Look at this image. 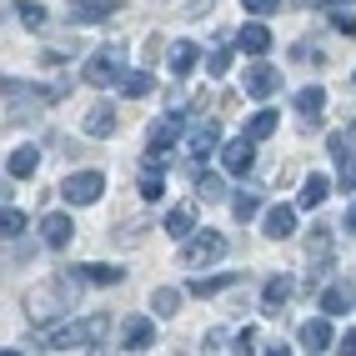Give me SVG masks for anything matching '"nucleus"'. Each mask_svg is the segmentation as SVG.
<instances>
[{"mask_svg": "<svg viewBox=\"0 0 356 356\" xmlns=\"http://www.w3.org/2000/svg\"><path fill=\"white\" fill-rule=\"evenodd\" d=\"M106 326H111V321L96 312V316L76 321V326H60V331H51V346H56V351H86V346H101Z\"/></svg>", "mask_w": 356, "mask_h": 356, "instance_id": "1", "label": "nucleus"}, {"mask_svg": "<svg viewBox=\"0 0 356 356\" xmlns=\"http://www.w3.org/2000/svg\"><path fill=\"white\" fill-rule=\"evenodd\" d=\"M221 256H226V236L221 231H196V236H186V246H181L186 266H216Z\"/></svg>", "mask_w": 356, "mask_h": 356, "instance_id": "2", "label": "nucleus"}, {"mask_svg": "<svg viewBox=\"0 0 356 356\" xmlns=\"http://www.w3.org/2000/svg\"><path fill=\"white\" fill-rule=\"evenodd\" d=\"M60 196H65L70 206H90V201L106 196V176H101V171H70L65 186H60Z\"/></svg>", "mask_w": 356, "mask_h": 356, "instance_id": "3", "label": "nucleus"}, {"mask_svg": "<svg viewBox=\"0 0 356 356\" xmlns=\"http://www.w3.org/2000/svg\"><path fill=\"white\" fill-rule=\"evenodd\" d=\"M121 15V0H76L70 6V26H101V20Z\"/></svg>", "mask_w": 356, "mask_h": 356, "instance_id": "4", "label": "nucleus"}, {"mask_svg": "<svg viewBox=\"0 0 356 356\" xmlns=\"http://www.w3.org/2000/svg\"><path fill=\"white\" fill-rule=\"evenodd\" d=\"M115 60H121V51H101V56H90V60L81 65V76H86L90 86H115V81L126 76V70L115 65Z\"/></svg>", "mask_w": 356, "mask_h": 356, "instance_id": "5", "label": "nucleus"}, {"mask_svg": "<svg viewBox=\"0 0 356 356\" xmlns=\"http://www.w3.org/2000/svg\"><path fill=\"white\" fill-rule=\"evenodd\" d=\"M251 161H256V140H251L246 131L236 136V140H226V146H221V165H226L231 176H246V171H251Z\"/></svg>", "mask_w": 356, "mask_h": 356, "instance_id": "6", "label": "nucleus"}, {"mask_svg": "<svg viewBox=\"0 0 356 356\" xmlns=\"http://www.w3.org/2000/svg\"><path fill=\"white\" fill-rule=\"evenodd\" d=\"M181 131H186V111H171V115H161V121H151L146 140H151V151H171L181 140Z\"/></svg>", "mask_w": 356, "mask_h": 356, "instance_id": "7", "label": "nucleus"}, {"mask_svg": "<svg viewBox=\"0 0 356 356\" xmlns=\"http://www.w3.org/2000/svg\"><path fill=\"white\" fill-rule=\"evenodd\" d=\"M40 241L51 246V251H65L70 241H76V221H70L65 211H51V216L40 221Z\"/></svg>", "mask_w": 356, "mask_h": 356, "instance_id": "8", "label": "nucleus"}, {"mask_svg": "<svg viewBox=\"0 0 356 356\" xmlns=\"http://www.w3.org/2000/svg\"><path fill=\"white\" fill-rule=\"evenodd\" d=\"M291 296H296V281L281 271V276H271V281H266V291H261V312H266V316H281Z\"/></svg>", "mask_w": 356, "mask_h": 356, "instance_id": "9", "label": "nucleus"}, {"mask_svg": "<svg viewBox=\"0 0 356 356\" xmlns=\"http://www.w3.org/2000/svg\"><path fill=\"white\" fill-rule=\"evenodd\" d=\"M161 231L171 236V241H186V236H196V201L171 206V211H165V221H161Z\"/></svg>", "mask_w": 356, "mask_h": 356, "instance_id": "10", "label": "nucleus"}, {"mask_svg": "<svg viewBox=\"0 0 356 356\" xmlns=\"http://www.w3.org/2000/svg\"><path fill=\"white\" fill-rule=\"evenodd\" d=\"M296 337H301L306 351H331V346H337V337H331V316H326V312H321L316 321H306Z\"/></svg>", "mask_w": 356, "mask_h": 356, "instance_id": "11", "label": "nucleus"}, {"mask_svg": "<svg viewBox=\"0 0 356 356\" xmlns=\"http://www.w3.org/2000/svg\"><path fill=\"white\" fill-rule=\"evenodd\" d=\"M121 341H126V351H146V346L156 341L151 316H126V321H121Z\"/></svg>", "mask_w": 356, "mask_h": 356, "instance_id": "12", "label": "nucleus"}, {"mask_svg": "<svg viewBox=\"0 0 356 356\" xmlns=\"http://www.w3.org/2000/svg\"><path fill=\"white\" fill-rule=\"evenodd\" d=\"M261 231H266L271 241H286V236L296 231V206H271L266 216H261Z\"/></svg>", "mask_w": 356, "mask_h": 356, "instance_id": "13", "label": "nucleus"}, {"mask_svg": "<svg viewBox=\"0 0 356 356\" xmlns=\"http://www.w3.org/2000/svg\"><path fill=\"white\" fill-rule=\"evenodd\" d=\"M241 86H246V96L261 101V96H271V90L281 86V70H276V65H246V81H241Z\"/></svg>", "mask_w": 356, "mask_h": 356, "instance_id": "14", "label": "nucleus"}, {"mask_svg": "<svg viewBox=\"0 0 356 356\" xmlns=\"http://www.w3.org/2000/svg\"><path fill=\"white\" fill-rule=\"evenodd\" d=\"M81 281H90V286H121L126 271L121 266H111V261H86V266H76Z\"/></svg>", "mask_w": 356, "mask_h": 356, "instance_id": "15", "label": "nucleus"}, {"mask_svg": "<svg viewBox=\"0 0 356 356\" xmlns=\"http://www.w3.org/2000/svg\"><path fill=\"white\" fill-rule=\"evenodd\" d=\"M221 146H226V136H221L216 121H201L191 131V156H211V151H221Z\"/></svg>", "mask_w": 356, "mask_h": 356, "instance_id": "16", "label": "nucleus"}, {"mask_svg": "<svg viewBox=\"0 0 356 356\" xmlns=\"http://www.w3.org/2000/svg\"><path fill=\"white\" fill-rule=\"evenodd\" d=\"M236 45H241L246 56H266V51H271V31H266V26H256V15H251V26H241Z\"/></svg>", "mask_w": 356, "mask_h": 356, "instance_id": "17", "label": "nucleus"}, {"mask_svg": "<svg viewBox=\"0 0 356 356\" xmlns=\"http://www.w3.org/2000/svg\"><path fill=\"white\" fill-rule=\"evenodd\" d=\"M35 165H40V151H35V146H15L10 161H6V176L26 181V176H35Z\"/></svg>", "mask_w": 356, "mask_h": 356, "instance_id": "18", "label": "nucleus"}, {"mask_svg": "<svg viewBox=\"0 0 356 356\" xmlns=\"http://www.w3.org/2000/svg\"><path fill=\"white\" fill-rule=\"evenodd\" d=\"M81 126H86V136H111V131H115V106L96 101V106L86 111V121H81Z\"/></svg>", "mask_w": 356, "mask_h": 356, "instance_id": "19", "label": "nucleus"}, {"mask_svg": "<svg viewBox=\"0 0 356 356\" xmlns=\"http://www.w3.org/2000/svg\"><path fill=\"white\" fill-rule=\"evenodd\" d=\"M196 60H201V51H196L191 40H176V45H171V56H165L171 76H191V70H196Z\"/></svg>", "mask_w": 356, "mask_h": 356, "instance_id": "20", "label": "nucleus"}, {"mask_svg": "<svg viewBox=\"0 0 356 356\" xmlns=\"http://www.w3.org/2000/svg\"><path fill=\"white\" fill-rule=\"evenodd\" d=\"M10 15L20 20L26 31H40V26H51V15H45V6H35V0H10Z\"/></svg>", "mask_w": 356, "mask_h": 356, "instance_id": "21", "label": "nucleus"}, {"mask_svg": "<svg viewBox=\"0 0 356 356\" xmlns=\"http://www.w3.org/2000/svg\"><path fill=\"white\" fill-rule=\"evenodd\" d=\"M151 86H156V81L146 76V70H126V76L115 81V90H121L126 101H136V96H151Z\"/></svg>", "mask_w": 356, "mask_h": 356, "instance_id": "22", "label": "nucleus"}, {"mask_svg": "<svg viewBox=\"0 0 356 356\" xmlns=\"http://www.w3.org/2000/svg\"><path fill=\"white\" fill-rule=\"evenodd\" d=\"M321 106H326V90H321V86H306V90H296V111H301V121H316V115H321Z\"/></svg>", "mask_w": 356, "mask_h": 356, "instance_id": "23", "label": "nucleus"}, {"mask_svg": "<svg viewBox=\"0 0 356 356\" xmlns=\"http://www.w3.org/2000/svg\"><path fill=\"white\" fill-rule=\"evenodd\" d=\"M326 191H331V181L316 171V176H306V181H301V196H296V201L312 211V206H321V201H326Z\"/></svg>", "mask_w": 356, "mask_h": 356, "instance_id": "24", "label": "nucleus"}, {"mask_svg": "<svg viewBox=\"0 0 356 356\" xmlns=\"http://www.w3.org/2000/svg\"><path fill=\"white\" fill-rule=\"evenodd\" d=\"M226 286H236V271H221V276H196V281H191V296H216V291H226Z\"/></svg>", "mask_w": 356, "mask_h": 356, "instance_id": "25", "label": "nucleus"}, {"mask_svg": "<svg viewBox=\"0 0 356 356\" xmlns=\"http://www.w3.org/2000/svg\"><path fill=\"white\" fill-rule=\"evenodd\" d=\"M276 126H281V115H276V111L266 106V111H256L251 121H246V136H251V140H266V136H271Z\"/></svg>", "mask_w": 356, "mask_h": 356, "instance_id": "26", "label": "nucleus"}, {"mask_svg": "<svg viewBox=\"0 0 356 356\" xmlns=\"http://www.w3.org/2000/svg\"><path fill=\"white\" fill-rule=\"evenodd\" d=\"M321 312H326V316L351 312V291H346V286H326V291H321Z\"/></svg>", "mask_w": 356, "mask_h": 356, "instance_id": "27", "label": "nucleus"}, {"mask_svg": "<svg viewBox=\"0 0 356 356\" xmlns=\"http://www.w3.org/2000/svg\"><path fill=\"white\" fill-rule=\"evenodd\" d=\"M181 301H186V291H176V286H161V291L151 296L156 316H176V312H181Z\"/></svg>", "mask_w": 356, "mask_h": 356, "instance_id": "28", "label": "nucleus"}, {"mask_svg": "<svg viewBox=\"0 0 356 356\" xmlns=\"http://www.w3.org/2000/svg\"><path fill=\"white\" fill-rule=\"evenodd\" d=\"M196 196H201V201H226V181H221V176L196 171Z\"/></svg>", "mask_w": 356, "mask_h": 356, "instance_id": "29", "label": "nucleus"}, {"mask_svg": "<svg viewBox=\"0 0 356 356\" xmlns=\"http://www.w3.org/2000/svg\"><path fill=\"white\" fill-rule=\"evenodd\" d=\"M136 191H140V201H161V196H165V176H161V171H140V186H136Z\"/></svg>", "mask_w": 356, "mask_h": 356, "instance_id": "30", "label": "nucleus"}, {"mask_svg": "<svg viewBox=\"0 0 356 356\" xmlns=\"http://www.w3.org/2000/svg\"><path fill=\"white\" fill-rule=\"evenodd\" d=\"M231 211H236V221H251L256 211H261V201H256V191H241V196H231Z\"/></svg>", "mask_w": 356, "mask_h": 356, "instance_id": "31", "label": "nucleus"}, {"mask_svg": "<svg viewBox=\"0 0 356 356\" xmlns=\"http://www.w3.org/2000/svg\"><path fill=\"white\" fill-rule=\"evenodd\" d=\"M0 231H6V241H15V236L26 231V211H15V206H6V216H0Z\"/></svg>", "mask_w": 356, "mask_h": 356, "instance_id": "32", "label": "nucleus"}, {"mask_svg": "<svg viewBox=\"0 0 356 356\" xmlns=\"http://www.w3.org/2000/svg\"><path fill=\"white\" fill-rule=\"evenodd\" d=\"M326 15H331V26H337L341 35H351V40H356V15H351L346 6H337V10H326Z\"/></svg>", "mask_w": 356, "mask_h": 356, "instance_id": "33", "label": "nucleus"}, {"mask_svg": "<svg viewBox=\"0 0 356 356\" xmlns=\"http://www.w3.org/2000/svg\"><path fill=\"white\" fill-rule=\"evenodd\" d=\"M241 6H246V15L261 20V15H276V10H281V0H241Z\"/></svg>", "mask_w": 356, "mask_h": 356, "instance_id": "34", "label": "nucleus"}, {"mask_svg": "<svg viewBox=\"0 0 356 356\" xmlns=\"http://www.w3.org/2000/svg\"><path fill=\"white\" fill-rule=\"evenodd\" d=\"M26 96H31V86H26V81H6V106L26 101Z\"/></svg>", "mask_w": 356, "mask_h": 356, "instance_id": "35", "label": "nucleus"}, {"mask_svg": "<svg viewBox=\"0 0 356 356\" xmlns=\"http://www.w3.org/2000/svg\"><path fill=\"white\" fill-rule=\"evenodd\" d=\"M206 70H211V76H226V70H231V51H216L206 60Z\"/></svg>", "mask_w": 356, "mask_h": 356, "instance_id": "36", "label": "nucleus"}, {"mask_svg": "<svg viewBox=\"0 0 356 356\" xmlns=\"http://www.w3.org/2000/svg\"><path fill=\"white\" fill-rule=\"evenodd\" d=\"M306 246H312V256L321 261V256L331 251V236H326V231H312V241H306Z\"/></svg>", "mask_w": 356, "mask_h": 356, "instance_id": "37", "label": "nucleus"}, {"mask_svg": "<svg viewBox=\"0 0 356 356\" xmlns=\"http://www.w3.org/2000/svg\"><path fill=\"white\" fill-rule=\"evenodd\" d=\"M256 341H261V331H256V326H246V331H241V337H236V351H251Z\"/></svg>", "mask_w": 356, "mask_h": 356, "instance_id": "38", "label": "nucleus"}, {"mask_svg": "<svg viewBox=\"0 0 356 356\" xmlns=\"http://www.w3.org/2000/svg\"><path fill=\"white\" fill-rule=\"evenodd\" d=\"M337 351H341V356H356V326H351V331H346V337L337 341Z\"/></svg>", "mask_w": 356, "mask_h": 356, "instance_id": "39", "label": "nucleus"}, {"mask_svg": "<svg viewBox=\"0 0 356 356\" xmlns=\"http://www.w3.org/2000/svg\"><path fill=\"white\" fill-rule=\"evenodd\" d=\"M341 231H346V236H356V201L346 206V216H341Z\"/></svg>", "mask_w": 356, "mask_h": 356, "instance_id": "40", "label": "nucleus"}, {"mask_svg": "<svg viewBox=\"0 0 356 356\" xmlns=\"http://www.w3.org/2000/svg\"><path fill=\"white\" fill-rule=\"evenodd\" d=\"M337 6H351V0H326V10H337Z\"/></svg>", "mask_w": 356, "mask_h": 356, "instance_id": "41", "label": "nucleus"}, {"mask_svg": "<svg viewBox=\"0 0 356 356\" xmlns=\"http://www.w3.org/2000/svg\"><path fill=\"white\" fill-rule=\"evenodd\" d=\"M296 6H316V0H296Z\"/></svg>", "mask_w": 356, "mask_h": 356, "instance_id": "42", "label": "nucleus"}, {"mask_svg": "<svg viewBox=\"0 0 356 356\" xmlns=\"http://www.w3.org/2000/svg\"><path fill=\"white\" fill-rule=\"evenodd\" d=\"M351 140H356V121H351Z\"/></svg>", "mask_w": 356, "mask_h": 356, "instance_id": "43", "label": "nucleus"}, {"mask_svg": "<svg viewBox=\"0 0 356 356\" xmlns=\"http://www.w3.org/2000/svg\"><path fill=\"white\" fill-rule=\"evenodd\" d=\"M351 86H356V76H351Z\"/></svg>", "mask_w": 356, "mask_h": 356, "instance_id": "44", "label": "nucleus"}]
</instances>
